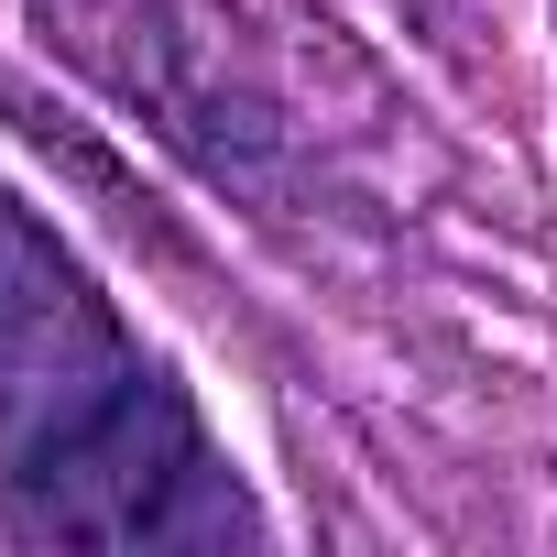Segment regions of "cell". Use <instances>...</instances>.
<instances>
[{
	"instance_id": "6da1fadb",
	"label": "cell",
	"mask_w": 557,
	"mask_h": 557,
	"mask_svg": "<svg viewBox=\"0 0 557 557\" xmlns=\"http://www.w3.org/2000/svg\"><path fill=\"white\" fill-rule=\"evenodd\" d=\"M0 535L12 546H262L175 372L99 273L0 186Z\"/></svg>"
}]
</instances>
